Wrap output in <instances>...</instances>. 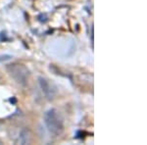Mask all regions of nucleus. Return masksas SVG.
<instances>
[{
	"label": "nucleus",
	"instance_id": "nucleus-3",
	"mask_svg": "<svg viewBox=\"0 0 147 145\" xmlns=\"http://www.w3.org/2000/svg\"><path fill=\"white\" fill-rule=\"evenodd\" d=\"M38 82L39 86L41 88L42 92H43L44 96L46 97L48 100H53L55 98L57 94V89L56 86L54 85L49 80H47L45 78H38Z\"/></svg>",
	"mask_w": 147,
	"mask_h": 145
},
{
	"label": "nucleus",
	"instance_id": "nucleus-2",
	"mask_svg": "<svg viewBox=\"0 0 147 145\" xmlns=\"http://www.w3.org/2000/svg\"><path fill=\"white\" fill-rule=\"evenodd\" d=\"M7 72L10 77L17 82L18 84L26 86L28 84L30 77V72L25 65L20 63H13L6 67Z\"/></svg>",
	"mask_w": 147,
	"mask_h": 145
},
{
	"label": "nucleus",
	"instance_id": "nucleus-1",
	"mask_svg": "<svg viewBox=\"0 0 147 145\" xmlns=\"http://www.w3.org/2000/svg\"><path fill=\"white\" fill-rule=\"evenodd\" d=\"M43 120L46 128L52 135L59 136L64 132L65 127H64L63 118L56 109H49L48 111H46L44 113Z\"/></svg>",
	"mask_w": 147,
	"mask_h": 145
},
{
	"label": "nucleus",
	"instance_id": "nucleus-4",
	"mask_svg": "<svg viewBox=\"0 0 147 145\" xmlns=\"http://www.w3.org/2000/svg\"><path fill=\"white\" fill-rule=\"evenodd\" d=\"M2 82V77H1V75H0V84Z\"/></svg>",
	"mask_w": 147,
	"mask_h": 145
},
{
	"label": "nucleus",
	"instance_id": "nucleus-5",
	"mask_svg": "<svg viewBox=\"0 0 147 145\" xmlns=\"http://www.w3.org/2000/svg\"><path fill=\"white\" fill-rule=\"evenodd\" d=\"M0 144H2V143H1V142H0Z\"/></svg>",
	"mask_w": 147,
	"mask_h": 145
}]
</instances>
